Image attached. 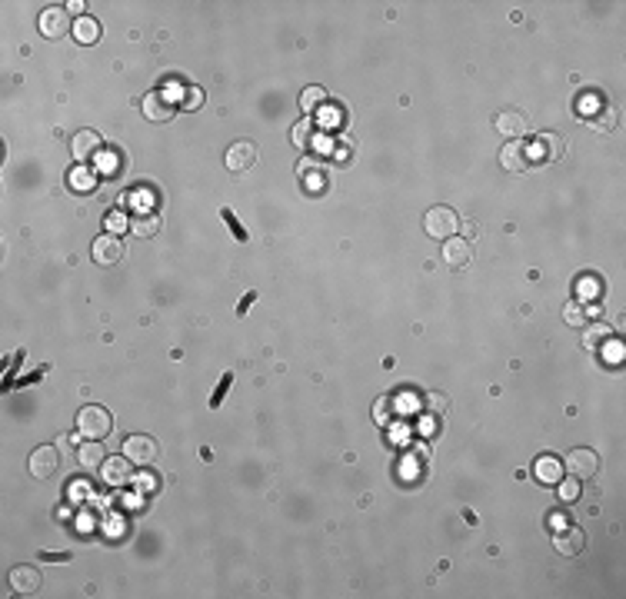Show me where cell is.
I'll return each instance as SVG.
<instances>
[{"label":"cell","mask_w":626,"mask_h":599,"mask_svg":"<svg viewBox=\"0 0 626 599\" xmlns=\"http://www.w3.org/2000/svg\"><path fill=\"white\" fill-rule=\"evenodd\" d=\"M110 426H114V416L107 413L103 406H97V403H90V406H84L77 413V433L84 440H107Z\"/></svg>","instance_id":"cell-1"},{"label":"cell","mask_w":626,"mask_h":599,"mask_svg":"<svg viewBox=\"0 0 626 599\" xmlns=\"http://www.w3.org/2000/svg\"><path fill=\"white\" fill-rule=\"evenodd\" d=\"M123 456L137 466V469H147L160 460V443L147 436V433H134V436H127V443H123Z\"/></svg>","instance_id":"cell-2"},{"label":"cell","mask_w":626,"mask_h":599,"mask_svg":"<svg viewBox=\"0 0 626 599\" xmlns=\"http://www.w3.org/2000/svg\"><path fill=\"white\" fill-rule=\"evenodd\" d=\"M424 230L433 240H446V236H457L460 230V216L450 207H430L424 216Z\"/></svg>","instance_id":"cell-3"},{"label":"cell","mask_w":626,"mask_h":599,"mask_svg":"<svg viewBox=\"0 0 626 599\" xmlns=\"http://www.w3.org/2000/svg\"><path fill=\"white\" fill-rule=\"evenodd\" d=\"M563 469H566L573 480H590V476H596V469H600V456L586 446H576L563 456Z\"/></svg>","instance_id":"cell-4"},{"label":"cell","mask_w":626,"mask_h":599,"mask_svg":"<svg viewBox=\"0 0 626 599\" xmlns=\"http://www.w3.org/2000/svg\"><path fill=\"white\" fill-rule=\"evenodd\" d=\"M566 153V144H563V137L559 133H550L543 130L537 133V140L530 144V157H533V164H553Z\"/></svg>","instance_id":"cell-5"},{"label":"cell","mask_w":626,"mask_h":599,"mask_svg":"<svg viewBox=\"0 0 626 599\" xmlns=\"http://www.w3.org/2000/svg\"><path fill=\"white\" fill-rule=\"evenodd\" d=\"M27 466H31V476H34V480H51L53 473L60 469V449L57 446H37L34 453H31Z\"/></svg>","instance_id":"cell-6"},{"label":"cell","mask_w":626,"mask_h":599,"mask_svg":"<svg viewBox=\"0 0 626 599\" xmlns=\"http://www.w3.org/2000/svg\"><path fill=\"white\" fill-rule=\"evenodd\" d=\"M10 586H14V593H20V596H34V593H40V586H44L40 566H31V563L14 566V569H10Z\"/></svg>","instance_id":"cell-7"},{"label":"cell","mask_w":626,"mask_h":599,"mask_svg":"<svg viewBox=\"0 0 626 599\" xmlns=\"http://www.w3.org/2000/svg\"><path fill=\"white\" fill-rule=\"evenodd\" d=\"M70 153H73V160H77V164H87V160L101 157V153H103V137L97 130H77V133H73V140H70Z\"/></svg>","instance_id":"cell-8"},{"label":"cell","mask_w":626,"mask_h":599,"mask_svg":"<svg viewBox=\"0 0 626 599\" xmlns=\"http://www.w3.org/2000/svg\"><path fill=\"white\" fill-rule=\"evenodd\" d=\"M257 157H260V150H257L254 140H234V147L227 150V170L230 173H247L257 164Z\"/></svg>","instance_id":"cell-9"},{"label":"cell","mask_w":626,"mask_h":599,"mask_svg":"<svg viewBox=\"0 0 626 599\" xmlns=\"http://www.w3.org/2000/svg\"><path fill=\"white\" fill-rule=\"evenodd\" d=\"M40 33H44L47 40H57V37L70 33V10L67 7H60V3L47 7V10L40 14Z\"/></svg>","instance_id":"cell-10"},{"label":"cell","mask_w":626,"mask_h":599,"mask_svg":"<svg viewBox=\"0 0 626 599\" xmlns=\"http://www.w3.org/2000/svg\"><path fill=\"white\" fill-rule=\"evenodd\" d=\"M500 166H507L510 173H523L533 166V157H530V147L523 140H510L500 147Z\"/></svg>","instance_id":"cell-11"},{"label":"cell","mask_w":626,"mask_h":599,"mask_svg":"<svg viewBox=\"0 0 626 599\" xmlns=\"http://www.w3.org/2000/svg\"><path fill=\"white\" fill-rule=\"evenodd\" d=\"M134 469L137 466L120 453V456H107L101 466V480L107 483V486H127V480L134 476Z\"/></svg>","instance_id":"cell-12"},{"label":"cell","mask_w":626,"mask_h":599,"mask_svg":"<svg viewBox=\"0 0 626 599\" xmlns=\"http://www.w3.org/2000/svg\"><path fill=\"white\" fill-rule=\"evenodd\" d=\"M473 260V243L467 236H446L443 240V263L446 266H467Z\"/></svg>","instance_id":"cell-13"},{"label":"cell","mask_w":626,"mask_h":599,"mask_svg":"<svg viewBox=\"0 0 626 599\" xmlns=\"http://www.w3.org/2000/svg\"><path fill=\"white\" fill-rule=\"evenodd\" d=\"M493 127H496V133H500V137L516 140V137H523V133H526V116L520 114V110L507 107V110H500V114L493 116Z\"/></svg>","instance_id":"cell-14"},{"label":"cell","mask_w":626,"mask_h":599,"mask_svg":"<svg viewBox=\"0 0 626 599\" xmlns=\"http://www.w3.org/2000/svg\"><path fill=\"white\" fill-rule=\"evenodd\" d=\"M173 114H177V107H173V100H170L167 94L153 90V94H147V97H144V116H147V120L167 123Z\"/></svg>","instance_id":"cell-15"},{"label":"cell","mask_w":626,"mask_h":599,"mask_svg":"<svg viewBox=\"0 0 626 599\" xmlns=\"http://www.w3.org/2000/svg\"><path fill=\"white\" fill-rule=\"evenodd\" d=\"M90 253H94V260L101 266H110L123 257V247H120V240L114 233H101V236L94 240V250H90Z\"/></svg>","instance_id":"cell-16"},{"label":"cell","mask_w":626,"mask_h":599,"mask_svg":"<svg viewBox=\"0 0 626 599\" xmlns=\"http://www.w3.org/2000/svg\"><path fill=\"white\" fill-rule=\"evenodd\" d=\"M583 546H586V536L576 530V526H566V530H559L557 536H553V549H557L559 556H576Z\"/></svg>","instance_id":"cell-17"},{"label":"cell","mask_w":626,"mask_h":599,"mask_svg":"<svg viewBox=\"0 0 626 599\" xmlns=\"http://www.w3.org/2000/svg\"><path fill=\"white\" fill-rule=\"evenodd\" d=\"M77 460H80V466H84V469H97V473H101L103 460H107V453H103L101 440H87V443H80V446H77Z\"/></svg>","instance_id":"cell-18"},{"label":"cell","mask_w":626,"mask_h":599,"mask_svg":"<svg viewBox=\"0 0 626 599\" xmlns=\"http://www.w3.org/2000/svg\"><path fill=\"white\" fill-rule=\"evenodd\" d=\"M157 230H160V216H157V214L130 216V233H134V236H153Z\"/></svg>","instance_id":"cell-19"},{"label":"cell","mask_w":626,"mask_h":599,"mask_svg":"<svg viewBox=\"0 0 626 599\" xmlns=\"http://www.w3.org/2000/svg\"><path fill=\"white\" fill-rule=\"evenodd\" d=\"M73 37H77L80 44H94V40L101 37V24H97L94 17H80V20L73 24Z\"/></svg>","instance_id":"cell-20"},{"label":"cell","mask_w":626,"mask_h":599,"mask_svg":"<svg viewBox=\"0 0 626 599\" xmlns=\"http://www.w3.org/2000/svg\"><path fill=\"white\" fill-rule=\"evenodd\" d=\"M537 476H540L543 483H559V476H563V463H559L557 456H543L540 463H537Z\"/></svg>","instance_id":"cell-21"},{"label":"cell","mask_w":626,"mask_h":599,"mask_svg":"<svg viewBox=\"0 0 626 599\" xmlns=\"http://www.w3.org/2000/svg\"><path fill=\"white\" fill-rule=\"evenodd\" d=\"M290 137H293V144L304 150L313 144V116H304V120H297L293 123V130H290Z\"/></svg>","instance_id":"cell-22"},{"label":"cell","mask_w":626,"mask_h":599,"mask_svg":"<svg viewBox=\"0 0 626 599\" xmlns=\"http://www.w3.org/2000/svg\"><path fill=\"white\" fill-rule=\"evenodd\" d=\"M323 100H327L323 87H306L304 94H300V107H304V114H306V116H313V110L320 107Z\"/></svg>","instance_id":"cell-23"},{"label":"cell","mask_w":626,"mask_h":599,"mask_svg":"<svg viewBox=\"0 0 626 599\" xmlns=\"http://www.w3.org/2000/svg\"><path fill=\"white\" fill-rule=\"evenodd\" d=\"M304 186L313 193V197H320L323 190H327V173H323L320 166H317V170H310V173H304Z\"/></svg>","instance_id":"cell-24"},{"label":"cell","mask_w":626,"mask_h":599,"mask_svg":"<svg viewBox=\"0 0 626 599\" xmlns=\"http://www.w3.org/2000/svg\"><path fill=\"white\" fill-rule=\"evenodd\" d=\"M426 413L430 416H443L446 410H450V397L446 393H426Z\"/></svg>","instance_id":"cell-25"},{"label":"cell","mask_w":626,"mask_h":599,"mask_svg":"<svg viewBox=\"0 0 626 599\" xmlns=\"http://www.w3.org/2000/svg\"><path fill=\"white\" fill-rule=\"evenodd\" d=\"M67 183L73 186V190H90V186H94V173L84 170V166H73V170H70V177H67Z\"/></svg>","instance_id":"cell-26"},{"label":"cell","mask_w":626,"mask_h":599,"mask_svg":"<svg viewBox=\"0 0 626 599\" xmlns=\"http://www.w3.org/2000/svg\"><path fill=\"white\" fill-rule=\"evenodd\" d=\"M563 320H566L570 327H583V323H586V310L580 306V300H573V303L563 306Z\"/></svg>","instance_id":"cell-27"},{"label":"cell","mask_w":626,"mask_h":599,"mask_svg":"<svg viewBox=\"0 0 626 599\" xmlns=\"http://www.w3.org/2000/svg\"><path fill=\"white\" fill-rule=\"evenodd\" d=\"M593 123V130H613V127H616V110H613V107H603V110H600V116H593L590 120Z\"/></svg>","instance_id":"cell-28"},{"label":"cell","mask_w":626,"mask_h":599,"mask_svg":"<svg viewBox=\"0 0 626 599\" xmlns=\"http://www.w3.org/2000/svg\"><path fill=\"white\" fill-rule=\"evenodd\" d=\"M203 107V90L200 87H186L184 100H180V110H200Z\"/></svg>","instance_id":"cell-29"},{"label":"cell","mask_w":626,"mask_h":599,"mask_svg":"<svg viewBox=\"0 0 626 599\" xmlns=\"http://www.w3.org/2000/svg\"><path fill=\"white\" fill-rule=\"evenodd\" d=\"M220 216H223V223H227V230L234 233V236H237L240 243H247V230H243V227H240V223H237V216H234V210H227V207H223V210H220Z\"/></svg>","instance_id":"cell-30"},{"label":"cell","mask_w":626,"mask_h":599,"mask_svg":"<svg viewBox=\"0 0 626 599\" xmlns=\"http://www.w3.org/2000/svg\"><path fill=\"white\" fill-rule=\"evenodd\" d=\"M230 383H234V373H223L220 386H217L214 397H210V406H214V410H220V403H223V397H227V390H230Z\"/></svg>","instance_id":"cell-31"},{"label":"cell","mask_w":626,"mask_h":599,"mask_svg":"<svg viewBox=\"0 0 626 599\" xmlns=\"http://www.w3.org/2000/svg\"><path fill=\"white\" fill-rule=\"evenodd\" d=\"M559 496L566 499V503L580 496V480H573V476H570V480H563V483H559Z\"/></svg>","instance_id":"cell-32"},{"label":"cell","mask_w":626,"mask_h":599,"mask_svg":"<svg viewBox=\"0 0 626 599\" xmlns=\"http://www.w3.org/2000/svg\"><path fill=\"white\" fill-rule=\"evenodd\" d=\"M107 227H110V230H123V227H130V216L120 214V210H110V214H107Z\"/></svg>","instance_id":"cell-33"},{"label":"cell","mask_w":626,"mask_h":599,"mask_svg":"<svg viewBox=\"0 0 626 599\" xmlns=\"http://www.w3.org/2000/svg\"><path fill=\"white\" fill-rule=\"evenodd\" d=\"M603 336H609V327H603V323H596L593 330H586V347H596Z\"/></svg>","instance_id":"cell-34"},{"label":"cell","mask_w":626,"mask_h":599,"mask_svg":"<svg viewBox=\"0 0 626 599\" xmlns=\"http://www.w3.org/2000/svg\"><path fill=\"white\" fill-rule=\"evenodd\" d=\"M40 559H44V563H67L70 553H40Z\"/></svg>","instance_id":"cell-35"},{"label":"cell","mask_w":626,"mask_h":599,"mask_svg":"<svg viewBox=\"0 0 626 599\" xmlns=\"http://www.w3.org/2000/svg\"><path fill=\"white\" fill-rule=\"evenodd\" d=\"M254 300H257V293H254V290H250V293H247V297L240 300V306H237V316H243V313H247V310H250V306H254Z\"/></svg>","instance_id":"cell-36"},{"label":"cell","mask_w":626,"mask_h":599,"mask_svg":"<svg viewBox=\"0 0 626 599\" xmlns=\"http://www.w3.org/2000/svg\"><path fill=\"white\" fill-rule=\"evenodd\" d=\"M376 419H380V423L387 419V399H376Z\"/></svg>","instance_id":"cell-37"},{"label":"cell","mask_w":626,"mask_h":599,"mask_svg":"<svg viewBox=\"0 0 626 599\" xmlns=\"http://www.w3.org/2000/svg\"><path fill=\"white\" fill-rule=\"evenodd\" d=\"M67 10H70V14H80V10H84V3H80V0H73V3H67Z\"/></svg>","instance_id":"cell-38"}]
</instances>
